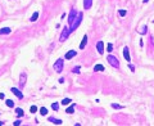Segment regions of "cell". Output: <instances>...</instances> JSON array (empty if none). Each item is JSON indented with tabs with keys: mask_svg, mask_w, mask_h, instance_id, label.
I'll return each mask as SVG.
<instances>
[{
	"mask_svg": "<svg viewBox=\"0 0 154 126\" xmlns=\"http://www.w3.org/2000/svg\"><path fill=\"white\" fill-rule=\"evenodd\" d=\"M82 18H84V14H82V13H77V17L74 18V21L71 23V25H69V28H71V31L77 30V27H78V26L81 25Z\"/></svg>",
	"mask_w": 154,
	"mask_h": 126,
	"instance_id": "obj_1",
	"label": "cell"
},
{
	"mask_svg": "<svg viewBox=\"0 0 154 126\" xmlns=\"http://www.w3.org/2000/svg\"><path fill=\"white\" fill-rule=\"evenodd\" d=\"M63 66H64V61L62 58L56 59V62L54 63V69H55L58 73H60L62 71H63Z\"/></svg>",
	"mask_w": 154,
	"mask_h": 126,
	"instance_id": "obj_2",
	"label": "cell"
},
{
	"mask_svg": "<svg viewBox=\"0 0 154 126\" xmlns=\"http://www.w3.org/2000/svg\"><path fill=\"white\" fill-rule=\"evenodd\" d=\"M107 61H108V63H109L112 67H114V68H118V67H119V62H118V59L116 58V57H113V55H108Z\"/></svg>",
	"mask_w": 154,
	"mask_h": 126,
	"instance_id": "obj_3",
	"label": "cell"
},
{
	"mask_svg": "<svg viewBox=\"0 0 154 126\" xmlns=\"http://www.w3.org/2000/svg\"><path fill=\"white\" fill-rule=\"evenodd\" d=\"M69 33H71V28L66 26V27L63 28V31H62V35H60V39H59V40H60L62 43H63V41H66L67 39H68Z\"/></svg>",
	"mask_w": 154,
	"mask_h": 126,
	"instance_id": "obj_4",
	"label": "cell"
},
{
	"mask_svg": "<svg viewBox=\"0 0 154 126\" xmlns=\"http://www.w3.org/2000/svg\"><path fill=\"white\" fill-rule=\"evenodd\" d=\"M77 17V12H76V9H71V12H69V15H68V23L71 25L72 22L74 21V18Z\"/></svg>",
	"mask_w": 154,
	"mask_h": 126,
	"instance_id": "obj_5",
	"label": "cell"
},
{
	"mask_svg": "<svg viewBox=\"0 0 154 126\" xmlns=\"http://www.w3.org/2000/svg\"><path fill=\"white\" fill-rule=\"evenodd\" d=\"M26 80H27V75L23 72V73H21V77H19V86H21V87H25Z\"/></svg>",
	"mask_w": 154,
	"mask_h": 126,
	"instance_id": "obj_6",
	"label": "cell"
},
{
	"mask_svg": "<svg viewBox=\"0 0 154 126\" xmlns=\"http://www.w3.org/2000/svg\"><path fill=\"white\" fill-rule=\"evenodd\" d=\"M96 50L99 51V54L104 53V43L103 41H98L96 43Z\"/></svg>",
	"mask_w": 154,
	"mask_h": 126,
	"instance_id": "obj_7",
	"label": "cell"
},
{
	"mask_svg": "<svg viewBox=\"0 0 154 126\" xmlns=\"http://www.w3.org/2000/svg\"><path fill=\"white\" fill-rule=\"evenodd\" d=\"M123 57H125V59H126L127 62H130V61H131L130 51H128V48H127V46H125V48H123Z\"/></svg>",
	"mask_w": 154,
	"mask_h": 126,
	"instance_id": "obj_8",
	"label": "cell"
},
{
	"mask_svg": "<svg viewBox=\"0 0 154 126\" xmlns=\"http://www.w3.org/2000/svg\"><path fill=\"white\" fill-rule=\"evenodd\" d=\"M12 93L15 95V97L18 98V99H22V98H23V94H22V93H21V90L15 89V87H12Z\"/></svg>",
	"mask_w": 154,
	"mask_h": 126,
	"instance_id": "obj_9",
	"label": "cell"
},
{
	"mask_svg": "<svg viewBox=\"0 0 154 126\" xmlns=\"http://www.w3.org/2000/svg\"><path fill=\"white\" fill-rule=\"evenodd\" d=\"M76 54H77L76 50H69V51H67V53H66V58L67 59H71V58H73Z\"/></svg>",
	"mask_w": 154,
	"mask_h": 126,
	"instance_id": "obj_10",
	"label": "cell"
},
{
	"mask_svg": "<svg viewBox=\"0 0 154 126\" xmlns=\"http://www.w3.org/2000/svg\"><path fill=\"white\" fill-rule=\"evenodd\" d=\"M92 5V0H84V9H90Z\"/></svg>",
	"mask_w": 154,
	"mask_h": 126,
	"instance_id": "obj_11",
	"label": "cell"
},
{
	"mask_svg": "<svg viewBox=\"0 0 154 126\" xmlns=\"http://www.w3.org/2000/svg\"><path fill=\"white\" fill-rule=\"evenodd\" d=\"M86 44H87V35H85L84 39H82V41H81V44H80V49H85Z\"/></svg>",
	"mask_w": 154,
	"mask_h": 126,
	"instance_id": "obj_12",
	"label": "cell"
},
{
	"mask_svg": "<svg viewBox=\"0 0 154 126\" xmlns=\"http://www.w3.org/2000/svg\"><path fill=\"white\" fill-rule=\"evenodd\" d=\"M10 32H12V30H10L9 27H4L0 30V35H8V33H10Z\"/></svg>",
	"mask_w": 154,
	"mask_h": 126,
	"instance_id": "obj_13",
	"label": "cell"
},
{
	"mask_svg": "<svg viewBox=\"0 0 154 126\" xmlns=\"http://www.w3.org/2000/svg\"><path fill=\"white\" fill-rule=\"evenodd\" d=\"M49 121L53 122V123H55V125H60V123L63 122L62 120H59V118H54V117H49Z\"/></svg>",
	"mask_w": 154,
	"mask_h": 126,
	"instance_id": "obj_14",
	"label": "cell"
},
{
	"mask_svg": "<svg viewBox=\"0 0 154 126\" xmlns=\"http://www.w3.org/2000/svg\"><path fill=\"white\" fill-rule=\"evenodd\" d=\"M94 71H95V72H100V71H104V66H102V64H96V66L94 67Z\"/></svg>",
	"mask_w": 154,
	"mask_h": 126,
	"instance_id": "obj_15",
	"label": "cell"
},
{
	"mask_svg": "<svg viewBox=\"0 0 154 126\" xmlns=\"http://www.w3.org/2000/svg\"><path fill=\"white\" fill-rule=\"evenodd\" d=\"M66 112H67V113H69V115H72V113L74 112V104H72L71 107H68V108H67V109H66Z\"/></svg>",
	"mask_w": 154,
	"mask_h": 126,
	"instance_id": "obj_16",
	"label": "cell"
},
{
	"mask_svg": "<svg viewBox=\"0 0 154 126\" xmlns=\"http://www.w3.org/2000/svg\"><path fill=\"white\" fill-rule=\"evenodd\" d=\"M37 18H38V13H37V12H35V13L32 14V17L30 18V21H31V22H35V21L37 19Z\"/></svg>",
	"mask_w": 154,
	"mask_h": 126,
	"instance_id": "obj_17",
	"label": "cell"
},
{
	"mask_svg": "<svg viewBox=\"0 0 154 126\" xmlns=\"http://www.w3.org/2000/svg\"><path fill=\"white\" fill-rule=\"evenodd\" d=\"M15 113H17L19 117H22V116H23V109H22V108H15Z\"/></svg>",
	"mask_w": 154,
	"mask_h": 126,
	"instance_id": "obj_18",
	"label": "cell"
},
{
	"mask_svg": "<svg viewBox=\"0 0 154 126\" xmlns=\"http://www.w3.org/2000/svg\"><path fill=\"white\" fill-rule=\"evenodd\" d=\"M5 103H7V105H8L9 108H13V107H14V102H13V100H10V99H8Z\"/></svg>",
	"mask_w": 154,
	"mask_h": 126,
	"instance_id": "obj_19",
	"label": "cell"
},
{
	"mask_svg": "<svg viewBox=\"0 0 154 126\" xmlns=\"http://www.w3.org/2000/svg\"><path fill=\"white\" fill-rule=\"evenodd\" d=\"M72 100L69 99V98H64L63 100H62V104H64V105H67V104H69V103H71Z\"/></svg>",
	"mask_w": 154,
	"mask_h": 126,
	"instance_id": "obj_20",
	"label": "cell"
},
{
	"mask_svg": "<svg viewBox=\"0 0 154 126\" xmlns=\"http://www.w3.org/2000/svg\"><path fill=\"white\" fill-rule=\"evenodd\" d=\"M137 31L141 33V35H145L146 33V26H143V27H141L140 30H137Z\"/></svg>",
	"mask_w": 154,
	"mask_h": 126,
	"instance_id": "obj_21",
	"label": "cell"
},
{
	"mask_svg": "<svg viewBox=\"0 0 154 126\" xmlns=\"http://www.w3.org/2000/svg\"><path fill=\"white\" fill-rule=\"evenodd\" d=\"M40 113H41L42 116H46V113H48V109H46L45 107H42V108L40 109Z\"/></svg>",
	"mask_w": 154,
	"mask_h": 126,
	"instance_id": "obj_22",
	"label": "cell"
},
{
	"mask_svg": "<svg viewBox=\"0 0 154 126\" xmlns=\"http://www.w3.org/2000/svg\"><path fill=\"white\" fill-rule=\"evenodd\" d=\"M112 107L113 108H114V109H122V105H119V104H116V103H113V104H112Z\"/></svg>",
	"mask_w": 154,
	"mask_h": 126,
	"instance_id": "obj_23",
	"label": "cell"
},
{
	"mask_svg": "<svg viewBox=\"0 0 154 126\" xmlns=\"http://www.w3.org/2000/svg\"><path fill=\"white\" fill-rule=\"evenodd\" d=\"M51 108H53L54 111H58L59 109V104L58 103H53V104H51Z\"/></svg>",
	"mask_w": 154,
	"mask_h": 126,
	"instance_id": "obj_24",
	"label": "cell"
},
{
	"mask_svg": "<svg viewBox=\"0 0 154 126\" xmlns=\"http://www.w3.org/2000/svg\"><path fill=\"white\" fill-rule=\"evenodd\" d=\"M30 111H31V113H36L37 112V107H36V105H32V107L30 108Z\"/></svg>",
	"mask_w": 154,
	"mask_h": 126,
	"instance_id": "obj_25",
	"label": "cell"
},
{
	"mask_svg": "<svg viewBox=\"0 0 154 126\" xmlns=\"http://www.w3.org/2000/svg\"><path fill=\"white\" fill-rule=\"evenodd\" d=\"M118 13H119V15H121V17H125V15L127 14V12H126V10H123V9H121Z\"/></svg>",
	"mask_w": 154,
	"mask_h": 126,
	"instance_id": "obj_26",
	"label": "cell"
},
{
	"mask_svg": "<svg viewBox=\"0 0 154 126\" xmlns=\"http://www.w3.org/2000/svg\"><path fill=\"white\" fill-rule=\"evenodd\" d=\"M72 72H73V73H80V66L74 67V68L72 69Z\"/></svg>",
	"mask_w": 154,
	"mask_h": 126,
	"instance_id": "obj_27",
	"label": "cell"
},
{
	"mask_svg": "<svg viewBox=\"0 0 154 126\" xmlns=\"http://www.w3.org/2000/svg\"><path fill=\"white\" fill-rule=\"evenodd\" d=\"M112 49H113V45H112V44H108V45H107V50L108 51H112Z\"/></svg>",
	"mask_w": 154,
	"mask_h": 126,
	"instance_id": "obj_28",
	"label": "cell"
},
{
	"mask_svg": "<svg viewBox=\"0 0 154 126\" xmlns=\"http://www.w3.org/2000/svg\"><path fill=\"white\" fill-rule=\"evenodd\" d=\"M13 125H14V126H18V125H21V121H19V120H17V121H15L14 123H13Z\"/></svg>",
	"mask_w": 154,
	"mask_h": 126,
	"instance_id": "obj_29",
	"label": "cell"
},
{
	"mask_svg": "<svg viewBox=\"0 0 154 126\" xmlns=\"http://www.w3.org/2000/svg\"><path fill=\"white\" fill-rule=\"evenodd\" d=\"M128 67H130V69H131V71H132V72H133V71H135V67H133V66H132V64H130V66H128Z\"/></svg>",
	"mask_w": 154,
	"mask_h": 126,
	"instance_id": "obj_30",
	"label": "cell"
},
{
	"mask_svg": "<svg viewBox=\"0 0 154 126\" xmlns=\"http://www.w3.org/2000/svg\"><path fill=\"white\" fill-rule=\"evenodd\" d=\"M143 1H144V3H148V1H149V0H143Z\"/></svg>",
	"mask_w": 154,
	"mask_h": 126,
	"instance_id": "obj_31",
	"label": "cell"
},
{
	"mask_svg": "<svg viewBox=\"0 0 154 126\" xmlns=\"http://www.w3.org/2000/svg\"><path fill=\"white\" fill-rule=\"evenodd\" d=\"M153 23H154V19H153Z\"/></svg>",
	"mask_w": 154,
	"mask_h": 126,
	"instance_id": "obj_32",
	"label": "cell"
}]
</instances>
